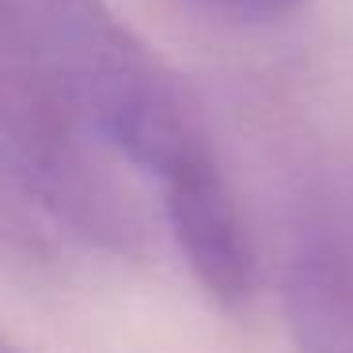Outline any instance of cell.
I'll return each instance as SVG.
<instances>
[{
	"instance_id": "3",
	"label": "cell",
	"mask_w": 353,
	"mask_h": 353,
	"mask_svg": "<svg viewBox=\"0 0 353 353\" xmlns=\"http://www.w3.org/2000/svg\"><path fill=\"white\" fill-rule=\"evenodd\" d=\"M160 201L194 281L228 312L243 307L254 292V251L221 160L198 163L163 183Z\"/></svg>"
},
{
	"instance_id": "4",
	"label": "cell",
	"mask_w": 353,
	"mask_h": 353,
	"mask_svg": "<svg viewBox=\"0 0 353 353\" xmlns=\"http://www.w3.org/2000/svg\"><path fill=\"white\" fill-rule=\"evenodd\" d=\"M289 292L307 353H353V247L345 239L319 236L304 247Z\"/></svg>"
},
{
	"instance_id": "1",
	"label": "cell",
	"mask_w": 353,
	"mask_h": 353,
	"mask_svg": "<svg viewBox=\"0 0 353 353\" xmlns=\"http://www.w3.org/2000/svg\"><path fill=\"white\" fill-rule=\"evenodd\" d=\"M0 39L156 186L216 156L190 88L103 0H0Z\"/></svg>"
},
{
	"instance_id": "6",
	"label": "cell",
	"mask_w": 353,
	"mask_h": 353,
	"mask_svg": "<svg viewBox=\"0 0 353 353\" xmlns=\"http://www.w3.org/2000/svg\"><path fill=\"white\" fill-rule=\"evenodd\" d=\"M0 353H16V350H12V345H4V342H0Z\"/></svg>"
},
{
	"instance_id": "5",
	"label": "cell",
	"mask_w": 353,
	"mask_h": 353,
	"mask_svg": "<svg viewBox=\"0 0 353 353\" xmlns=\"http://www.w3.org/2000/svg\"><path fill=\"white\" fill-rule=\"evenodd\" d=\"M194 4L236 27H277L304 8V0H194Z\"/></svg>"
},
{
	"instance_id": "2",
	"label": "cell",
	"mask_w": 353,
	"mask_h": 353,
	"mask_svg": "<svg viewBox=\"0 0 353 353\" xmlns=\"http://www.w3.org/2000/svg\"><path fill=\"white\" fill-rule=\"evenodd\" d=\"M0 175L42 216L92 247L130 254L145 213L122 160L23 54L0 39Z\"/></svg>"
}]
</instances>
